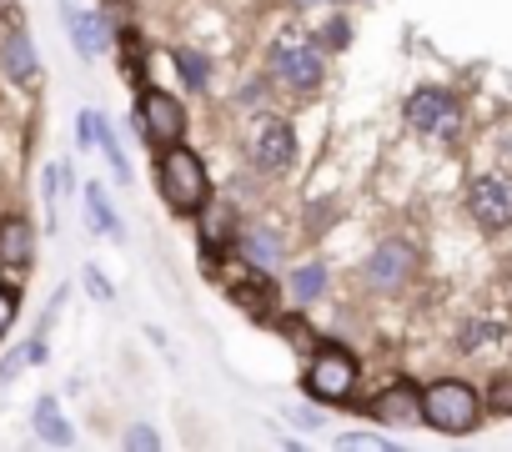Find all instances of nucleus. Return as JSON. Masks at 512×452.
<instances>
[{
    "label": "nucleus",
    "instance_id": "f257e3e1",
    "mask_svg": "<svg viewBox=\"0 0 512 452\" xmlns=\"http://www.w3.org/2000/svg\"><path fill=\"white\" fill-rule=\"evenodd\" d=\"M161 196H166V206L181 211V216H196V211L206 206L211 181H206V166H201L196 151H186V146H176V141L161 151Z\"/></svg>",
    "mask_w": 512,
    "mask_h": 452
},
{
    "label": "nucleus",
    "instance_id": "f03ea898",
    "mask_svg": "<svg viewBox=\"0 0 512 452\" xmlns=\"http://www.w3.org/2000/svg\"><path fill=\"white\" fill-rule=\"evenodd\" d=\"M422 417H427V427H437V432H472L477 417H482V402H477V392H472L467 382L447 377V382H432V387L422 392Z\"/></svg>",
    "mask_w": 512,
    "mask_h": 452
},
{
    "label": "nucleus",
    "instance_id": "7ed1b4c3",
    "mask_svg": "<svg viewBox=\"0 0 512 452\" xmlns=\"http://www.w3.org/2000/svg\"><path fill=\"white\" fill-rule=\"evenodd\" d=\"M272 71L292 86V91H317V81H322V46L312 41V36H302V31H282L277 36V46H272Z\"/></svg>",
    "mask_w": 512,
    "mask_h": 452
},
{
    "label": "nucleus",
    "instance_id": "20e7f679",
    "mask_svg": "<svg viewBox=\"0 0 512 452\" xmlns=\"http://www.w3.org/2000/svg\"><path fill=\"white\" fill-rule=\"evenodd\" d=\"M352 387H357V362H352V352L322 347L317 362L307 367V392H312L317 402H347Z\"/></svg>",
    "mask_w": 512,
    "mask_h": 452
},
{
    "label": "nucleus",
    "instance_id": "39448f33",
    "mask_svg": "<svg viewBox=\"0 0 512 452\" xmlns=\"http://www.w3.org/2000/svg\"><path fill=\"white\" fill-rule=\"evenodd\" d=\"M246 156L262 166V171H287L292 156H297V136H292V126L277 121V116H262V121L246 131Z\"/></svg>",
    "mask_w": 512,
    "mask_h": 452
},
{
    "label": "nucleus",
    "instance_id": "423d86ee",
    "mask_svg": "<svg viewBox=\"0 0 512 452\" xmlns=\"http://www.w3.org/2000/svg\"><path fill=\"white\" fill-rule=\"evenodd\" d=\"M467 211L482 232H507L512 226V186L502 176H472L467 186Z\"/></svg>",
    "mask_w": 512,
    "mask_h": 452
},
{
    "label": "nucleus",
    "instance_id": "0eeeda50",
    "mask_svg": "<svg viewBox=\"0 0 512 452\" xmlns=\"http://www.w3.org/2000/svg\"><path fill=\"white\" fill-rule=\"evenodd\" d=\"M141 126H146L151 146H171V141H181V131H186V111H181L176 96L146 91V96H141Z\"/></svg>",
    "mask_w": 512,
    "mask_h": 452
},
{
    "label": "nucleus",
    "instance_id": "6e6552de",
    "mask_svg": "<svg viewBox=\"0 0 512 452\" xmlns=\"http://www.w3.org/2000/svg\"><path fill=\"white\" fill-rule=\"evenodd\" d=\"M407 121H412L417 131H427V136H447V131L457 126V101H452L447 91H437V86H422V91L407 101Z\"/></svg>",
    "mask_w": 512,
    "mask_h": 452
},
{
    "label": "nucleus",
    "instance_id": "1a4fd4ad",
    "mask_svg": "<svg viewBox=\"0 0 512 452\" xmlns=\"http://www.w3.org/2000/svg\"><path fill=\"white\" fill-rule=\"evenodd\" d=\"M377 422H392V427H412V422H427L422 417V392L412 387V382H392L382 397H372V407H367Z\"/></svg>",
    "mask_w": 512,
    "mask_h": 452
},
{
    "label": "nucleus",
    "instance_id": "9d476101",
    "mask_svg": "<svg viewBox=\"0 0 512 452\" xmlns=\"http://www.w3.org/2000/svg\"><path fill=\"white\" fill-rule=\"evenodd\" d=\"M0 71H6L16 86H36L41 81V61H36V46L21 26L6 31V41H0Z\"/></svg>",
    "mask_w": 512,
    "mask_h": 452
},
{
    "label": "nucleus",
    "instance_id": "9b49d317",
    "mask_svg": "<svg viewBox=\"0 0 512 452\" xmlns=\"http://www.w3.org/2000/svg\"><path fill=\"white\" fill-rule=\"evenodd\" d=\"M407 277H412V247L382 242V247L372 252V262H367V282H372L377 292H397Z\"/></svg>",
    "mask_w": 512,
    "mask_h": 452
},
{
    "label": "nucleus",
    "instance_id": "f8f14e48",
    "mask_svg": "<svg viewBox=\"0 0 512 452\" xmlns=\"http://www.w3.org/2000/svg\"><path fill=\"white\" fill-rule=\"evenodd\" d=\"M36 257V237H31V221L26 216H0V267H31Z\"/></svg>",
    "mask_w": 512,
    "mask_h": 452
},
{
    "label": "nucleus",
    "instance_id": "ddd939ff",
    "mask_svg": "<svg viewBox=\"0 0 512 452\" xmlns=\"http://www.w3.org/2000/svg\"><path fill=\"white\" fill-rule=\"evenodd\" d=\"M66 26H71V41L86 61H96L106 46H111V21L96 16V11H66Z\"/></svg>",
    "mask_w": 512,
    "mask_h": 452
},
{
    "label": "nucleus",
    "instance_id": "4468645a",
    "mask_svg": "<svg viewBox=\"0 0 512 452\" xmlns=\"http://www.w3.org/2000/svg\"><path fill=\"white\" fill-rule=\"evenodd\" d=\"M241 257H246L251 267L272 272V267L282 262V242H277V232H267V226H251V232L241 237Z\"/></svg>",
    "mask_w": 512,
    "mask_h": 452
},
{
    "label": "nucleus",
    "instance_id": "2eb2a0df",
    "mask_svg": "<svg viewBox=\"0 0 512 452\" xmlns=\"http://www.w3.org/2000/svg\"><path fill=\"white\" fill-rule=\"evenodd\" d=\"M86 211H91V232H101V237H121V216L111 211V201H106V186H101V181H91V186H86Z\"/></svg>",
    "mask_w": 512,
    "mask_h": 452
},
{
    "label": "nucleus",
    "instance_id": "dca6fc26",
    "mask_svg": "<svg viewBox=\"0 0 512 452\" xmlns=\"http://www.w3.org/2000/svg\"><path fill=\"white\" fill-rule=\"evenodd\" d=\"M36 432H41L46 442H56V447H66V442H71V427H66V417H61L56 397H41V402H36Z\"/></svg>",
    "mask_w": 512,
    "mask_h": 452
},
{
    "label": "nucleus",
    "instance_id": "f3484780",
    "mask_svg": "<svg viewBox=\"0 0 512 452\" xmlns=\"http://www.w3.org/2000/svg\"><path fill=\"white\" fill-rule=\"evenodd\" d=\"M96 146L106 151V161H111V171H116V181H131V161H126V151H121V141H116V131L101 121V131H96Z\"/></svg>",
    "mask_w": 512,
    "mask_h": 452
},
{
    "label": "nucleus",
    "instance_id": "a211bd4d",
    "mask_svg": "<svg viewBox=\"0 0 512 452\" xmlns=\"http://www.w3.org/2000/svg\"><path fill=\"white\" fill-rule=\"evenodd\" d=\"M322 287H327V267H322V262H312V267H302V272L292 277L297 302H317V297H322Z\"/></svg>",
    "mask_w": 512,
    "mask_h": 452
},
{
    "label": "nucleus",
    "instance_id": "6ab92c4d",
    "mask_svg": "<svg viewBox=\"0 0 512 452\" xmlns=\"http://www.w3.org/2000/svg\"><path fill=\"white\" fill-rule=\"evenodd\" d=\"M176 66H181L186 86L206 91V81H211V66H206V56H196V51H176Z\"/></svg>",
    "mask_w": 512,
    "mask_h": 452
},
{
    "label": "nucleus",
    "instance_id": "aec40b11",
    "mask_svg": "<svg viewBox=\"0 0 512 452\" xmlns=\"http://www.w3.org/2000/svg\"><path fill=\"white\" fill-rule=\"evenodd\" d=\"M16 312H21V292L0 282V342H6V332L16 327Z\"/></svg>",
    "mask_w": 512,
    "mask_h": 452
},
{
    "label": "nucleus",
    "instance_id": "412c9836",
    "mask_svg": "<svg viewBox=\"0 0 512 452\" xmlns=\"http://www.w3.org/2000/svg\"><path fill=\"white\" fill-rule=\"evenodd\" d=\"M492 337H502V327H492V322H472V327L462 332V352H482V347H492Z\"/></svg>",
    "mask_w": 512,
    "mask_h": 452
},
{
    "label": "nucleus",
    "instance_id": "4be33fe9",
    "mask_svg": "<svg viewBox=\"0 0 512 452\" xmlns=\"http://www.w3.org/2000/svg\"><path fill=\"white\" fill-rule=\"evenodd\" d=\"M76 131H81V146H96V131H101V116H96V111H81V121H76Z\"/></svg>",
    "mask_w": 512,
    "mask_h": 452
},
{
    "label": "nucleus",
    "instance_id": "5701e85b",
    "mask_svg": "<svg viewBox=\"0 0 512 452\" xmlns=\"http://www.w3.org/2000/svg\"><path fill=\"white\" fill-rule=\"evenodd\" d=\"M26 362H31V352H26V347H21L16 357H6V362H0V382H11V377H16V372H21Z\"/></svg>",
    "mask_w": 512,
    "mask_h": 452
},
{
    "label": "nucleus",
    "instance_id": "b1692460",
    "mask_svg": "<svg viewBox=\"0 0 512 452\" xmlns=\"http://www.w3.org/2000/svg\"><path fill=\"white\" fill-rule=\"evenodd\" d=\"M156 442H161V437H156L151 427H131V432H126V447H156Z\"/></svg>",
    "mask_w": 512,
    "mask_h": 452
},
{
    "label": "nucleus",
    "instance_id": "393cba45",
    "mask_svg": "<svg viewBox=\"0 0 512 452\" xmlns=\"http://www.w3.org/2000/svg\"><path fill=\"white\" fill-rule=\"evenodd\" d=\"M86 287H91V292H96L101 302H111V287H106V277H101L96 267H86Z\"/></svg>",
    "mask_w": 512,
    "mask_h": 452
},
{
    "label": "nucleus",
    "instance_id": "a878e982",
    "mask_svg": "<svg viewBox=\"0 0 512 452\" xmlns=\"http://www.w3.org/2000/svg\"><path fill=\"white\" fill-rule=\"evenodd\" d=\"M342 447H392V442H382V437H362V432H347Z\"/></svg>",
    "mask_w": 512,
    "mask_h": 452
},
{
    "label": "nucleus",
    "instance_id": "bb28decb",
    "mask_svg": "<svg viewBox=\"0 0 512 452\" xmlns=\"http://www.w3.org/2000/svg\"><path fill=\"white\" fill-rule=\"evenodd\" d=\"M492 407H502V412H512V387H497V392H492Z\"/></svg>",
    "mask_w": 512,
    "mask_h": 452
},
{
    "label": "nucleus",
    "instance_id": "cd10ccee",
    "mask_svg": "<svg viewBox=\"0 0 512 452\" xmlns=\"http://www.w3.org/2000/svg\"><path fill=\"white\" fill-rule=\"evenodd\" d=\"M6 6H11V0H0V11H6Z\"/></svg>",
    "mask_w": 512,
    "mask_h": 452
}]
</instances>
